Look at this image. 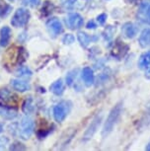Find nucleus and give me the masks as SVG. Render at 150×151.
Wrapping results in <instances>:
<instances>
[{
    "mask_svg": "<svg viewBox=\"0 0 150 151\" xmlns=\"http://www.w3.org/2000/svg\"><path fill=\"white\" fill-rule=\"evenodd\" d=\"M65 22H66L67 27H68L69 29L77 30V29H80V28L83 26L84 19L80 14L72 13V14H69V15L67 16Z\"/></svg>",
    "mask_w": 150,
    "mask_h": 151,
    "instance_id": "0eeeda50",
    "label": "nucleus"
},
{
    "mask_svg": "<svg viewBox=\"0 0 150 151\" xmlns=\"http://www.w3.org/2000/svg\"><path fill=\"white\" fill-rule=\"evenodd\" d=\"M106 20H107V14H105V13H102L97 17V22L100 25H104Z\"/></svg>",
    "mask_w": 150,
    "mask_h": 151,
    "instance_id": "bb28decb",
    "label": "nucleus"
},
{
    "mask_svg": "<svg viewBox=\"0 0 150 151\" xmlns=\"http://www.w3.org/2000/svg\"><path fill=\"white\" fill-rule=\"evenodd\" d=\"M145 149H146L147 151H150V141H149V143L147 144V146L145 147Z\"/></svg>",
    "mask_w": 150,
    "mask_h": 151,
    "instance_id": "7c9ffc66",
    "label": "nucleus"
},
{
    "mask_svg": "<svg viewBox=\"0 0 150 151\" xmlns=\"http://www.w3.org/2000/svg\"><path fill=\"white\" fill-rule=\"evenodd\" d=\"M141 47H150V29H144L141 32L139 39H138Z\"/></svg>",
    "mask_w": 150,
    "mask_h": 151,
    "instance_id": "2eb2a0df",
    "label": "nucleus"
},
{
    "mask_svg": "<svg viewBox=\"0 0 150 151\" xmlns=\"http://www.w3.org/2000/svg\"><path fill=\"white\" fill-rule=\"evenodd\" d=\"M76 78V71H71V72H69L68 74H67L66 76V83L67 85H72V83L74 82Z\"/></svg>",
    "mask_w": 150,
    "mask_h": 151,
    "instance_id": "5701e85b",
    "label": "nucleus"
},
{
    "mask_svg": "<svg viewBox=\"0 0 150 151\" xmlns=\"http://www.w3.org/2000/svg\"><path fill=\"white\" fill-rule=\"evenodd\" d=\"M82 79H83L84 83L86 84V86H91L94 84L95 76L94 72L90 67H85L82 70Z\"/></svg>",
    "mask_w": 150,
    "mask_h": 151,
    "instance_id": "f8f14e48",
    "label": "nucleus"
},
{
    "mask_svg": "<svg viewBox=\"0 0 150 151\" xmlns=\"http://www.w3.org/2000/svg\"><path fill=\"white\" fill-rule=\"evenodd\" d=\"M17 75H19V76H31L32 75V71H31L28 67L22 66L17 70Z\"/></svg>",
    "mask_w": 150,
    "mask_h": 151,
    "instance_id": "412c9836",
    "label": "nucleus"
},
{
    "mask_svg": "<svg viewBox=\"0 0 150 151\" xmlns=\"http://www.w3.org/2000/svg\"><path fill=\"white\" fill-rule=\"evenodd\" d=\"M138 66L141 69H148L150 68V50L141 55L138 60Z\"/></svg>",
    "mask_w": 150,
    "mask_h": 151,
    "instance_id": "dca6fc26",
    "label": "nucleus"
},
{
    "mask_svg": "<svg viewBox=\"0 0 150 151\" xmlns=\"http://www.w3.org/2000/svg\"><path fill=\"white\" fill-rule=\"evenodd\" d=\"M121 111H123V105H121V103L117 104L111 110L108 118H107L106 122H105L103 130H102V135H103V137H107V136L113 132L116 124L118 122V119H120V116H121Z\"/></svg>",
    "mask_w": 150,
    "mask_h": 151,
    "instance_id": "f257e3e1",
    "label": "nucleus"
},
{
    "mask_svg": "<svg viewBox=\"0 0 150 151\" xmlns=\"http://www.w3.org/2000/svg\"><path fill=\"white\" fill-rule=\"evenodd\" d=\"M34 127H35V124L33 119L29 116H25L21 119L16 130L18 132V134L21 138L29 139L34 132Z\"/></svg>",
    "mask_w": 150,
    "mask_h": 151,
    "instance_id": "f03ea898",
    "label": "nucleus"
},
{
    "mask_svg": "<svg viewBox=\"0 0 150 151\" xmlns=\"http://www.w3.org/2000/svg\"><path fill=\"white\" fill-rule=\"evenodd\" d=\"M0 101H2L4 104H14L17 102V96L9 91L8 89L0 90Z\"/></svg>",
    "mask_w": 150,
    "mask_h": 151,
    "instance_id": "9d476101",
    "label": "nucleus"
},
{
    "mask_svg": "<svg viewBox=\"0 0 150 151\" xmlns=\"http://www.w3.org/2000/svg\"><path fill=\"white\" fill-rule=\"evenodd\" d=\"M10 149L11 150H25L26 147L23 146V144H21L20 142H15V143H13L11 145Z\"/></svg>",
    "mask_w": 150,
    "mask_h": 151,
    "instance_id": "a878e982",
    "label": "nucleus"
},
{
    "mask_svg": "<svg viewBox=\"0 0 150 151\" xmlns=\"http://www.w3.org/2000/svg\"><path fill=\"white\" fill-rule=\"evenodd\" d=\"M11 39V29L9 27L4 26L0 31V45L7 47Z\"/></svg>",
    "mask_w": 150,
    "mask_h": 151,
    "instance_id": "ddd939ff",
    "label": "nucleus"
},
{
    "mask_svg": "<svg viewBox=\"0 0 150 151\" xmlns=\"http://www.w3.org/2000/svg\"><path fill=\"white\" fill-rule=\"evenodd\" d=\"M70 111V103L69 102H61L55 105L53 108V118L56 122H62L65 119Z\"/></svg>",
    "mask_w": 150,
    "mask_h": 151,
    "instance_id": "20e7f679",
    "label": "nucleus"
},
{
    "mask_svg": "<svg viewBox=\"0 0 150 151\" xmlns=\"http://www.w3.org/2000/svg\"><path fill=\"white\" fill-rule=\"evenodd\" d=\"M87 29H92V30H94L97 28V24L94 22V21H89L88 22V24H87V26H86Z\"/></svg>",
    "mask_w": 150,
    "mask_h": 151,
    "instance_id": "cd10ccee",
    "label": "nucleus"
},
{
    "mask_svg": "<svg viewBox=\"0 0 150 151\" xmlns=\"http://www.w3.org/2000/svg\"><path fill=\"white\" fill-rule=\"evenodd\" d=\"M2 130H3V125H2L1 124H0V132H1Z\"/></svg>",
    "mask_w": 150,
    "mask_h": 151,
    "instance_id": "2f4dec72",
    "label": "nucleus"
},
{
    "mask_svg": "<svg viewBox=\"0 0 150 151\" xmlns=\"http://www.w3.org/2000/svg\"><path fill=\"white\" fill-rule=\"evenodd\" d=\"M121 32L126 39H133L137 35V27L133 23L127 22L121 28Z\"/></svg>",
    "mask_w": 150,
    "mask_h": 151,
    "instance_id": "1a4fd4ad",
    "label": "nucleus"
},
{
    "mask_svg": "<svg viewBox=\"0 0 150 151\" xmlns=\"http://www.w3.org/2000/svg\"><path fill=\"white\" fill-rule=\"evenodd\" d=\"M8 143V139L4 137H0V148H4L5 144Z\"/></svg>",
    "mask_w": 150,
    "mask_h": 151,
    "instance_id": "c85d7f7f",
    "label": "nucleus"
},
{
    "mask_svg": "<svg viewBox=\"0 0 150 151\" xmlns=\"http://www.w3.org/2000/svg\"><path fill=\"white\" fill-rule=\"evenodd\" d=\"M77 39H78L79 42H80V45L83 47H88L89 44H90V41H91V38H90V37L84 32H79L77 34Z\"/></svg>",
    "mask_w": 150,
    "mask_h": 151,
    "instance_id": "aec40b11",
    "label": "nucleus"
},
{
    "mask_svg": "<svg viewBox=\"0 0 150 151\" xmlns=\"http://www.w3.org/2000/svg\"><path fill=\"white\" fill-rule=\"evenodd\" d=\"M30 16V12L28 9H26V8H19L14 13L12 19H11V25L15 28L24 27L29 22Z\"/></svg>",
    "mask_w": 150,
    "mask_h": 151,
    "instance_id": "7ed1b4c3",
    "label": "nucleus"
},
{
    "mask_svg": "<svg viewBox=\"0 0 150 151\" xmlns=\"http://www.w3.org/2000/svg\"><path fill=\"white\" fill-rule=\"evenodd\" d=\"M11 11H12V6L6 3L4 0H0V17L1 18L6 17Z\"/></svg>",
    "mask_w": 150,
    "mask_h": 151,
    "instance_id": "6ab92c4d",
    "label": "nucleus"
},
{
    "mask_svg": "<svg viewBox=\"0 0 150 151\" xmlns=\"http://www.w3.org/2000/svg\"><path fill=\"white\" fill-rule=\"evenodd\" d=\"M145 76L148 79H150V68H148V70H147V72H146V74H145Z\"/></svg>",
    "mask_w": 150,
    "mask_h": 151,
    "instance_id": "c756f323",
    "label": "nucleus"
},
{
    "mask_svg": "<svg viewBox=\"0 0 150 151\" xmlns=\"http://www.w3.org/2000/svg\"><path fill=\"white\" fill-rule=\"evenodd\" d=\"M137 18L144 24L150 25V0H144L139 5Z\"/></svg>",
    "mask_w": 150,
    "mask_h": 151,
    "instance_id": "39448f33",
    "label": "nucleus"
},
{
    "mask_svg": "<svg viewBox=\"0 0 150 151\" xmlns=\"http://www.w3.org/2000/svg\"><path fill=\"white\" fill-rule=\"evenodd\" d=\"M114 32H115V30L112 26L107 27L104 32V38L106 40H111L113 38V35H114Z\"/></svg>",
    "mask_w": 150,
    "mask_h": 151,
    "instance_id": "4be33fe9",
    "label": "nucleus"
},
{
    "mask_svg": "<svg viewBox=\"0 0 150 151\" xmlns=\"http://www.w3.org/2000/svg\"><path fill=\"white\" fill-rule=\"evenodd\" d=\"M9 1H13V0H9Z\"/></svg>",
    "mask_w": 150,
    "mask_h": 151,
    "instance_id": "473e14b6",
    "label": "nucleus"
},
{
    "mask_svg": "<svg viewBox=\"0 0 150 151\" xmlns=\"http://www.w3.org/2000/svg\"><path fill=\"white\" fill-rule=\"evenodd\" d=\"M41 0H23V3L26 5V6H30V7H37L39 4Z\"/></svg>",
    "mask_w": 150,
    "mask_h": 151,
    "instance_id": "b1692460",
    "label": "nucleus"
},
{
    "mask_svg": "<svg viewBox=\"0 0 150 151\" xmlns=\"http://www.w3.org/2000/svg\"><path fill=\"white\" fill-rule=\"evenodd\" d=\"M22 110H23V112L26 115H30V114H32L35 111V102H34V99L32 97H29V98L25 100Z\"/></svg>",
    "mask_w": 150,
    "mask_h": 151,
    "instance_id": "a211bd4d",
    "label": "nucleus"
},
{
    "mask_svg": "<svg viewBox=\"0 0 150 151\" xmlns=\"http://www.w3.org/2000/svg\"><path fill=\"white\" fill-rule=\"evenodd\" d=\"M50 91L57 96L61 95L64 91V83H63V81H62V79H58V80H56L55 82H53V83L50 85Z\"/></svg>",
    "mask_w": 150,
    "mask_h": 151,
    "instance_id": "f3484780",
    "label": "nucleus"
},
{
    "mask_svg": "<svg viewBox=\"0 0 150 151\" xmlns=\"http://www.w3.org/2000/svg\"><path fill=\"white\" fill-rule=\"evenodd\" d=\"M11 86L14 90L18 91V92H26L30 89L29 84L26 83L23 80H20V79H13L11 80Z\"/></svg>",
    "mask_w": 150,
    "mask_h": 151,
    "instance_id": "4468645a",
    "label": "nucleus"
},
{
    "mask_svg": "<svg viewBox=\"0 0 150 151\" xmlns=\"http://www.w3.org/2000/svg\"><path fill=\"white\" fill-rule=\"evenodd\" d=\"M62 42H64L65 45H71L73 42H74V37L72 35H70V34H67L63 37V40H62Z\"/></svg>",
    "mask_w": 150,
    "mask_h": 151,
    "instance_id": "393cba45",
    "label": "nucleus"
},
{
    "mask_svg": "<svg viewBox=\"0 0 150 151\" xmlns=\"http://www.w3.org/2000/svg\"><path fill=\"white\" fill-rule=\"evenodd\" d=\"M0 116L6 119H13L17 116V110L6 105L0 106Z\"/></svg>",
    "mask_w": 150,
    "mask_h": 151,
    "instance_id": "9b49d317",
    "label": "nucleus"
},
{
    "mask_svg": "<svg viewBox=\"0 0 150 151\" xmlns=\"http://www.w3.org/2000/svg\"><path fill=\"white\" fill-rule=\"evenodd\" d=\"M47 29L49 31L50 35L52 38H55V37H57L62 33L63 27H62L61 22L57 18H50L47 22Z\"/></svg>",
    "mask_w": 150,
    "mask_h": 151,
    "instance_id": "423d86ee",
    "label": "nucleus"
},
{
    "mask_svg": "<svg viewBox=\"0 0 150 151\" xmlns=\"http://www.w3.org/2000/svg\"><path fill=\"white\" fill-rule=\"evenodd\" d=\"M102 122V115H97L93 119V121L91 122V124H89V127H87L86 132H84V135H83V139L84 140H88V139L92 138L93 135L95 134L97 129H99L100 127V124Z\"/></svg>",
    "mask_w": 150,
    "mask_h": 151,
    "instance_id": "6e6552de",
    "label": "nucleus"
}]
</instances>
